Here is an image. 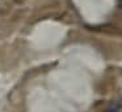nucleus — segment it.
Instances as JSON below:
<instances>
[{
    "mask_svg": "<svg viewBox=\"0 0 122 112\" xmlns=\"http://www.w3.org/2000/svg\"><path fill=\"white\" fill-rule=\"evenodd\" d=\"M108 112H121V109H119V107L117 104H112L108 108Z\"/></svg>",
    "mask_w": 122,
    "mask_h": 112,
    "instance_id": "nucleus-1",
    "label": "nucleus"
},
{
    "mask_svg": "<svg viewBox=\"0 0 122 112\" xmlns=\"http://www.w3.org/2000/svg\"><path fill=\"white\" fill-rule=\"evenodd\" d=\"M119 104H121V107H122V96H121V100H119Z\"/></svg>",
    "mask_w": 122,
    "mask_h": 112,
    "instance_id": "nucleus-2",
    "label": "nucleus"
}]
</instances>
